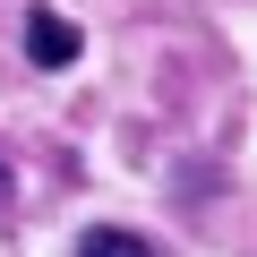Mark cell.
Returning <instances> with one entry per match:
<instances>
[{
    "label": "cell",
    "instance_id": "cell-1",
    "mask_svg": "<svg viewBox=\"0 0 257 257\" xmlns=\"http://www.w3.org/2000/svg\"><path fill=\"white\" fill-rule=\"evenodd\" d=\"M77 52H86V35H77L60 9H26V60H35V69H69Z\"/></svg>",
    "mask_w": 257,
    "mask_h": 257
},
{
    "label": "cell",
    "instance_id": "cell-2",
    "mask_svg": "<svg viewBox=\"0 0 257 257\" xmlns=\"http://www.w3.org/2000/svg\"><path fill=\"white\" fill-rule=\"evenodd\" d=\"M77 257H155L138 231H120V223H94L86 240H77Z\"/></svg>",
    "mask_w": 257,
    "mask_h": 257
}]
</instances>
